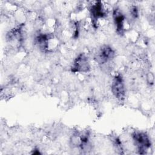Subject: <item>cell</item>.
Masks as SVG:
<instances>
[{
	"mask_svg": "<svg viewBox=\"0 0 155 155\" xmlns=\"http://www.w3.org/2000/svg\"><path fill=\"white\" fill-rule=\"evenodd\" d=\"M112 88L113 91L116 96L120 98L123 97V95L124 94V88L122 81L120 78H116V79L113 82Z\"/></svg>",
	"mask_w": 155,
	"mask_h": 155,
	"instance_id": "6da1fadb",
	"label": "cell"
}]
</instances>
